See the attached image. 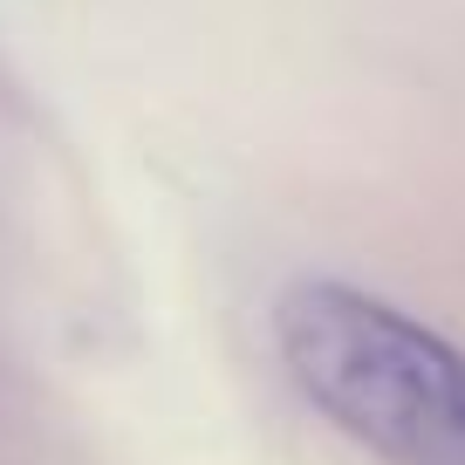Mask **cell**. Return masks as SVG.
<instances>
[{
    "label": "cell",
    "instance_id": "cell-1",
    "mask_svg": "<svg viewBox=\"0 0 465 465\" xmlns=\"http://www.w3.org/2000/svg\"><path fill=\"white\" fill-rule=\"evenodd\" d=\"M274 349L294 391L383 465H465V349L418 315L349 281H294Z\"/></svg>",
    "mask_w": 465,
    "mask_h": 465
}]
</instances>
